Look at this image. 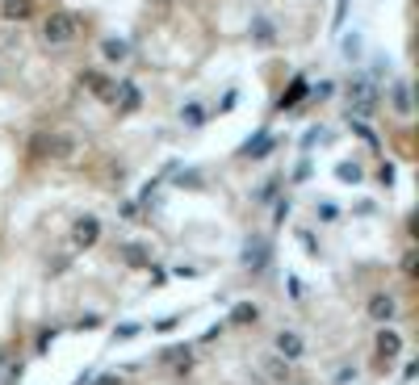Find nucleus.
I'll return each instance as SVG.
<instances>
[{
    "mask_svg": "<svg viewBox=\"0 0 419 385\" xmlns=\"http://www.w3.org/2000/svg\"><path fill=\"white\" fill-rule=\"evenodd\" d=\"M76 30H80V25H76V17H72V13H50V17L42 21V38H46L50 46L72 42V38H76Z\"/></svg>",
    "mask_w": 419,
    "mask_h": 385,
    "instance_id": "f257e3e1",
    "label": "nucleus"
},
{
    "mask_svg": "<svg viewBox=\"0 0 419 385\" xmlns=\"http://www.w3.org/2000/svg\"><path fill=\"white\" fill-rule=\"evenodd\" d=\"M374 101H378V92H374V84H369V80H356V84L348 88V105H352V114H369Z\"/></svg>",
    "mask_w": 419,
    "mask_h": 385,
    "instance_id": "f03ea898",
    "label": "nucleus"
},
{
    "mask_svg": "<svg viewBox=\"0 0 419 385\" xmlns=\"http://www.w3.org/2000/svg\"><path fill=\"white\" fill-rule=\"evenodd\" d=\"M96 235H101V222H96V218H80V222L72 227V243H76V247H92Z\"/></svg>",
    "mask_w": 419,
    "mask_h": 385,
    "instance_id": "7ed1b4c3",
    "label": "nucleus"
},
{
    "mask_svg": "<svg viewBox=\"0 0 419 385\" xmlns=\"http://www.w3.org/2000/svg\"><path fill=\"white\" fill-rule=\"evenodd\" d=\"M114 105H118V114H134V109H139V88L134 84H118Z\"/></svg>",
    "mask_w": 419,
    "mask_h": 385,
    "instance_id": "20e7f679",
    "label": "nucleus"
},
{
    "mask_svg": "<svg viewBox=\"0 0 419 385\" xmlns=\"http://www.w3.org/2000/svg\"><path fill=\"white\" fill-rule=\"evenodd\" d=\"M369 318H374V322H390V318H394V302H390L386 293H374V298H369Z\"/></svg>",
    "mask_w": 419,
    "mask_h": 385,
    "instance_id": "39448f33",
    "label": "nucleus"
},
{
    "mask_svg": "<svg viewBox=\"0 0 419 385\" xmlns=\"http://www.w3.org/2000/svg\"><path fill=\"white\" fill-rule=\"evenodd\" d=\"M5 17H9V21L34 17V0H5Z\"/></svg>",
    "mask_w": 419,
    "mask_h": 385,
    "instance_id": "423d86ee",
    "label": "nucleus"
},
{
    "mask_svg": "<svg viewBox=\"0 0 419 385\" xmlns=\"http://www.w3.org/2000/svg\"><path fill=\"white\" fill-rule=\"evenodd\" d=\"M277 348H281V356H302V335H294V331H281L277 335Z\"/></svg>",
    "mask_w": 419,
    "mask_h": 385,
    "instance_id": "0eeeda50",
    "label": "nucleus"
},
{
    "mask_svg": "<svg viewBox=\"0 0 419 385\" xmlns=\"http://www.w3.org/2000/svg\"><path fill=\"white\" fill-rule=\"evenodd\" d=\"M84 84H88V92H96V96H105V101H114V92H118V88H110V80L96 76V72H88Z\"/></svg>",
    "mask_w": 419,
    "mask_h": 385,
    "instance_id": "6e6552de",
    "label": "nucleus"
},
{
    "mask_svg": "<svg viewBox=\"0 0 419 385\" xmlns=\"http://www.w3.org/2000/svg\"><path fill=\"white\" fill-rule=\"evenodd\" d=\"M269 147H273V138L269 134H256L247 147H243V155H252V159H260V155H269Z\"/></svg>",
    "mask_w": 419,
    "mask_h": 385,
    "instance_id": "1a4fd4ad",
    "label": "nucleus"
},
{
    "mask_svg": "<svg viewBox=\"0 0 419 385\" xmlns=\"http://www.w3.org/2000/svg\"><path fill=\"white\" fill-rule=\"evenodd\" d=\"M378 348H382V356H394V352L402 348V340H398L394 331H382V340H378Z\"/></svg>",
    "mask_w": 419,
    "mask_h": 385,
    "instance_id": "9d476101",
    "label": "nucleus"
},
{
    "mask_svg": "<svg viewBox=\"0 0 419 385\" xmlns=\"http://www.w3.org/2000/svg\"><path fill=\"white\" fill-rule=\"evenodd\" d=\"M394 109H398V114H411V96H407V84H394Z\"/></svg>",
    "mask_w": 419,
    "mask_h": 385,
    "instance_id": "9b49d317",
    "label": "nucleus"
},
{
    "mask_svg": "<svg viewBox=\"0 0 419 385\" xmlns=\"http://www.w3.org/2000/svg\"><path fill=\"white\" fill-rule=\"evenodd\" d=\"M105 59H126V42H105Z\"/></svg>",
    "mask_w": 419,
    "mask_h": 385,
    "instance_id": "f8f14e48",
    "label": "nucleus"
},
{
    "mask_svg": "<svg viewBox=\"0 0 419 385\" xmlns=\"http://www.w3.org/2000/svg\"><path fill=\"white\" fill-rule=\"evenodd\" d=\"M302 96H306V84L298 80V84H294V88H289V92L281 96V105H294V101H302Z\"/></svg>",
    "mask_w": 419,
    "mask_h": 385,
    "instance_id": "ddd939ff",
    "label": "nucleus"
},
{
    "mask_svg": "<svg viewBox=\"0 0 419 385\" xmlns=\"http://www.w3.org/2000/svg\"><path fill=\"white\" fill-rule=\"evenodd\" d=\"M336 172H340V180H356V176H360V168H356V163H340Z\"/></svg>",
    "mask_w": 419,
    "mask_h": 385,
    "instance_id": "4468645a",
    "label": "nucleus"
},
{
    "mask_svg": "<svg viewBox=\"0 0 419 385\" xmlns=\"http://www.w3.org/2000/svg\"><path fill=\"white\" fill-rule=\"evenodd\" d=\"M185 122H189V126H201V122H205V118H201V109H197V105H189V109H185Z\"/></svg>",
    "mask_w": 419,
    "mask_h": 385,
    "instance_id": "2eb2a0df",
    "label": "nucleus"
},
{
    "mask_svg": "<svg viewBox=\"0 0 419 385\" xmlns=\"http://www.w3.org/2000/svg\"><path fill=\"white\" fill-rule=\"evenodd\" d=\"M252 318H256V306H239L235 310V322H252Z\"/></svg>",
    "mask_w": 419,
    "mask_h": 385,
    "instance_id": "dca6fc26",
    "label": "nucleus"
},
{
    "mask_svg": "<svg viewBox=\"0 0 419 385\" xmlns=\"http://www.w3.org/2000/svg\"><path fill=\"white\" fill-rule=\"evenodd\" d=\"M243 260H247V264H260V260H265V247H260V243H256V247H247V256H243Z\"/></svg>",
    "mask_w": 419,
    "mask_h": 385,
    "instance_id": "f3484780",
    "label": "nucleus"
},
{
    "mask_svg": "<svg viewBox=\"0 0 419 385\" xmlns=\"http://www.w3.org/2000/svg\"><path fill=\"white\" fill-rule=\"evenodd\" d=\"M168 360H172V364H189V352H185V348H172Z\"/></svg>",
    "mask_w": 419,
    "mask_h": 385,
    "instance_id": "a211bd4d",
    "label": "nucleus"
},
{
    "mask_svg": "<svg viewBox=\"0 0 419 385\" xmlns=\"http://www.w3.org/2000/svg\"><path fill=\"white\" fill-rule=\"evenodd\" d=\"M96 385H118V377H101V381H96Z\"/></svg>",
    "mask_w": 419,
    "mask_h": 385,
    "instance_id": "6ab92c4d",
    "label": "nucleus"
}]
</instances>
